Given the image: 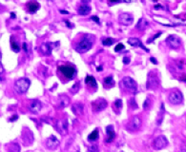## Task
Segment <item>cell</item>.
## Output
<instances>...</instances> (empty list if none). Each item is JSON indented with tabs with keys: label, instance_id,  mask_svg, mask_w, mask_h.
Here are the masks:
<instances>
[{
	"label": "cell",
	"instance_id": "obj_26",
	"mask_svg": "<svg viewBox=\"0 0 186 152\" xmlns=\"http://www.w3.org/2000/svg\"><path fill=\"white\" fill-rule=\"evenodd\" d=\"M148 25H149V22L146 20L145 18H140L137 22L136 28L138 29V30H145L146 27H147Z\"/></svg>",
	"mask_w": 186,
	"mask_h": 152
},
{
	"label": "cell",
	"instance_id": "obj_7",
	"mask_svg": "<svg viewBox=\"0 0 186 152\" xmlns=\"http://www.w3.org/2000/svg\"><path fill=\"white\" fill-rule=\"evenodd\" d=\"M168 145V140L165 136L161 135L157 137L153 142V148L156 150H160L162 148H164Z\"/></svg>",
	"mask_w": 186,
	"mask_h": 152
},
{
	"label": "cell",
	"instance_id": "obj_41",
	"mask_svg": "<svg viewBox=\"0 0 186 152\" xmlns=\"http://www.w3.org/2000/svg\"><path fill=\"white\" fill-rule=\"evenodd\" d=\"M150 60H151V62H152V63L153 64H157V59H155V58H154V57H151V58H150Z\"/></svg>",
	"mask_w": 186,
	"mask_h": 152
},
{
	"label": "cell",
	"instance_id": "obj_38",
	"mask_svg": "<svg viewBox=\"0 0 186 152\" xmlns=\"http://www.w3.org/2000/svg\"><path fill=\"white\" fill-rule=\"evenodd\" d=\"M92 20L94 21H96L97 24H100V20H99V18H98L97 15H94V16H92Z\"/></svg>",
	"mask_w": 186,
	"mask_h": 152
},
{
	"label": "cell",
	"instance_id": "obj_31",
	"mask_svg": "<svg viewBox=\"0 0 186 152\" xmlns=\"http://www.w3.org/2000/svg\"><path fill=\"white\" fill-rule=\"evenodd\" d=\"M152 99H150V98H147L145 101H144V103H143V108H144V110H148L150 107H152Z\"/></svg>",
	"mask_w": 186,
	"mask_h": 152
},
{
	"label": "cell",
	"instance_id": "obj_42",
	"mask_svg": "<svg viewBox=\"0 0 186 152\" xmlns=\"http://www.w3.org/2000/svg\"><path fill=\"white\" fill-rule=\"evenodd\" d=\"M180 152H186V146H182V147H181Z\"/></svg>",
	"mask_w": 186,
	"mask_h": 152
},
{
	"label": "cell",
	"instance_id": "obj_25",
	"mask_svg": "<svg viewBox=\"0 0 186 152\" xmlns=\"http://www.w3.org/2000/svg\"><path fill=\"white\" fill-rule=\"evenodd\" d=\"M10 42H11V49H13L14 52H18L19 50H20V46H19L18 42L15 40L14 36L11 37Z\"/></svg>",
	"mask_w": 186,
	"mask_h": 152
},
{
	"label": "cell",
	"instance_id": "obj_30",
	"mask_svg": "<svg viewBox=\"0 0 186 152\" xmlns=\"http://www.w3.org/2000/svg\"><path fill=\"white\" fill-rule=\"evenodd\" d=\"M163 112H164V105L163 104H161V110H160V113H159V116H157V124H161V122H162V120H163Z\"/></svg>",
	"mask_w": 186,
	"mask_h": 152
},
{
	"label": "cell",
	"instance_id": "obj_11",
	"mask_svg": "<svg viewBox=\"0 0 186 152\" xmlns=\"http://www.w3.org/2000/svg\"><path fill=\"white\" fill-rule=\"evenodd\" d=\"M118 22L120 23L121 25H125V26H129L133 24L134 22V16L133 14L125 13H121L118 17Z\"/></svg>",
	"mask_w": 186,
	"mask_h": 152
},
{
	"label": "cell",
	"instance_id": "obj_35",
	"mask_svg": "<svg viewBox=\"0 0 186 152\" xmlns=\"http://www.w3.org/2000/svg\"><path fill=\"white\" fill-rule=\"evenodd\" d=\"M129 107H131L132 110H137V104L136 103V100L134 98L129 100Z\"/></svg>",
	"mask_w": 186,
	"mask_h": 152
},
{
	"label": "cell",
	"instance_id": "obj_39",
	"mask_svg": "<svg viewBox=\"0 0 186 152\" xmlns=\"http://www.w3.org/2000/svg\"><path fill=\"white\" fill-rule=\"evenodd\" d=\"M123 63L125 65H128L130 63V57H124L123 58Z\"/></svg>",
	"mask_w": 186,
	"mask_h": 152
},
{
	"label": "cell",
	"instance_id": "obj_15",
	"mask_svg": "<svg viewBox=\"0 0 186 152\" xmlns=\"http://www.w3.org/2000/svg\"><path fill=\"white\" fill-rule=\"evenodd\" d=\"M55 44H57V43H45V44H42L40 46L39 50H40V52L43 55H50L53 49L55 48V47H57V46H54Z\"/></svg>",
	"mask_w": 186,
	"mask_h": 152
},
{
	"label": "cell",
	"instance_id": "obj_33",
	"mask_svg": "<svg viewBox=\"0 0 186 152\" xmlns=\"http://www.w3.org/2000/svg\"><path fill=\"white\" fill-rule=\"evenodd\" d=\"M114 41V39L113 38H111V37H107V38H104L103 40H102V44H103L104 46H111L113 44Z\"/></svg>",
	"mask_w": 186,
	"mask_h": 152
},
{
	"label": "cell",
	"instance_id": "obj_4",
	"mask_svg": "<svg viewBox=\"0 0 186 152\" xmlns=\"http://www.w3.org/2000/svg\"><path fill=\"white\" fill-rule=\"evenodd\" d=\"M58 71L61 73L62 75H64L66 78H68V79H72V78L76 74V68H74V66L73 65H60L58 66Z\"/></svg>",
	"mask_w": 186,
	"mask_h": 152
},
{
	"label": "cell",
	"instance_id": "obj_24",
	"mask_svg": "<svg viewBox=\"0 0 186 152\" xmlns=\"http://www.w3.org/2000/svg\"><path fill=\"white\" fill-rule=\"evenodd\" d=\"M113 110L117 114L120 113L122 110V100L121 99H117L113 104Z\"/></svg>",
	"mask_w": 186,
	"mask_h": 152
},
{
	"label": "cell",
	"instance_id": "obj_48",
	"mask_svg": "<svg viewBox=\"0 0 186 152\" xmlns=\"http://www.w3.org/2000/svg\"><path fill=\"white\" fill-rule=\"evenodd\" d=\"M11 17H13V18H14V17H15V14H14V13H11Z\"/></svg>",
	"mask_w": 186,
	"mask_h": 152
},
{
	"label": "cell",
	"instance_id": "obj_29",
	"mask_svg": "<svg viewBox=\"0 0 186 152\" xmlns=\"http://www.w3.org/2000/svg\"><path fill=\"white\" fill-rule=\"evenodd\" d=\"M97 139H98V130L97 129H94V130H93L89 134L88 140H89L90 142H94V141H97Z\"/></svg>",
	"mask_w": 186,
	"mask_h": 152
},
{
	"label": "cell",
	"instance_id": "obj_2",
	"mask_svg": "<svg viewBox=\"0 0 186 152\" xmlns=\"http://www.w3.org/2000/svg\"><path fill=\"white\" fill-rule=\"evenodd\" d=\"M31 85V82L28 78H20L15 81V83L14 85V91L18 93V94H23V93L27 92V90L29 89Z\"/></svg>",
	"mask_w": 186,
	"mask_h": 152
},
{
	"label": "cell",
	"instance_id": "obj_17",
	"mask_svg": "<svg viewBox=\"0 0 186 152\" xmlns=\"http://www.w3.org/2000/svg\"><path fill=\"white\" fill-rule=\"evenodd\" d=\"M29 108L33 113H38L42 108V104H41L40 101L34 100V101H31V103L30 104Z\"/></svg>",
	"mask_w": 186,
	"mask_h": 152
},
{
	"label": "cell",
	"instance_id": "obj_37",
	"mask_svg": "<svg viewBox=\"0 0 186 152\" xmlns=\"http://www.w3.org/2000/svg\"><path fill=\"white\" fill-rule=\"evenodd\" d=\"M160 35H161V33H157V34H156V35H154L153 37H152V39H150V40H148L147 42L148 43H151L152 41H154V40H155V39H157V37H159Z\"/></svg>",
	"mask_w": 186,
	"mask_h": 152
},
{
	"label": "cell",
	"instance_id": "obj_43",
	"mask_svg": "<svg viewBox=\"0 0 186 152\" xmlns=\"http://www.w3.org/2000/svg\"><path fill=\"white\" fill-rule=\"evenodd\" d=\"M180 80H181V81L186 82V75H183L182 77H180Z\"/></svg>",
	"mask_w": 186,
	"mask_h": 152
},
{
	"label": "cell",
	"instance_id": "obj_1",
	"mask_svg": "<svg viewBox=\"0 0 186 152\" xmlns=\"http://www.w3.org/2000/svg\"><path fill=\"white\" fill-rule=\"evenodd\" d=\"M94 41V37L93 35H90V34H87V35L83 37L82 40L77 45L76 50L79 53H84L86 52H88L93 47Z\"/></svg>",
	"mask_w": 186,
	"mask_h": 152
},
{
	"label": "cell",
	"instance_id": "obj_6",
	"mask_svg": "<svg viewBox=\"0 0 186 152\" xmlns=\"http://www.w3.org/2000/svg\"><path fill=\"white\" fill-rule=\"evenodd\" d=\"M121 84L126 89H128V90L132 91V92H136L137 85L136 83V81H134L133 78L129 77V76L124 77L123 79H122V81H121Z\"/></svg>",
	"mask_w": 186,
	"mask_h": 152
},
{
	"label": "cell",
	"instance_id": "obj_36",
	"mask_svg": "<svg viewBox=\"0 0 186 152\" xmlns=\"http://www.w3.org/2000/svg\"><path fill=\"white\" fill-rule=\"evenodd\" d=\"M123 49H124V45L119 43V44H117V46L114 48V52H119V50Z\"/></svg>",
	"mask_w": 186,
	"mask_h": 152
},
{
	"label": "cell",
	"instance_id": "obj_44",
	"mask_svg": "<svg viewBox=\"0 0 186 152\" xmlns=\"http://www.w3.org/2000/svg\"><path fill=\"white\" fill-rule=\"evenodd\" d=\"M65 22H66L67 26H68V27H70V28H72V27H73V26H71V25H70V22H69V21H67V20H66Z\"/></svg>",
	"mask_w": 186,
	"mask_h": 152
},
{
	"label": "cell",
	"instance_id": "obj_23",
	"mask_svg": "<svg viewBox=\"0 0 186 152\" xmlns=\"http://www.w3.org/2000/svg\"><path fill=\"white\" fill-rule=\"evenodd\" d=\"M72 111L76 115H81L83 113V105L79 103H76L72 106Z\"/></svg>",
	"mask_w": 186,
	"mask_h": 152
},
{
	"label": "cell",
	"instance_id": "obj_3",
	"mask_svg": "<svg viewBox=\"0 0 186 152\" xmlns=\"http://www.w3.org/2000/svg\"><path fill=\"white\" fill-rule=\"evenodd\" d=\"M160 77L155 71H150L147 76V83H146V88L148 89H156L160 86Z\"/></svg>",
	"mask_w": 186,
	"mask_h": 152
},
{
	"label": "cell",
	"instance_id": "obj_8",
	"mask_svg": "<svg viewBox=\"0 0 186 152\" xmlns=\"http://www.w3.org/2000/svg\"><path fill=\"white\" fill-rule=\"evenodd\" d=\"M107 107H108V103H107V101L103 98H97L96 101L92 102V108H93V111L94 112L102 111L103 110H105Z\"/></svg>",
	"mask_w": 186,
	"mask_h": 152
},
{
	"label": "cell",
	"instance_id": "obj_10",
	"mask_svg": "<svg viewBox=\"0 0 186 152\" xmlns=\"http://www.w3.org/2000/svg\"><path fill=\"white\" fill-rule=\"evenodd\" d=\"M166 44L172 49H177L181 44L180 38L177 35H169L166 38Z\"/></svg>",
	"mask_w": 186,
	"mask_h": 152
},
{
	"label": "cell",
	"instance_id": "obj_9",
	"mask_svg": "<svg viewBox=\"0 0 186 152\" xmlns=\"http://www.w3.org/2000/svg\"><path fill=\"white\" fill-rule=\"evenodd\" d=\"M141 127V119L138 116H134L133 118L131 119V121L129 122L128 126H127V128L129 130L131 131H136V130H138Z\"/></svg>",
	"mask_w": 186,
	"mask_h": 152
},
{
	"label": "cell",
	"instance_id": "obj_16",
	"mask_svg": "<svg viewBox=\"0 0 186 152\" xmlns=\"http://www.w3.org/2000/svg\"><path fill=\"white\" fill-rule=\"evenodd\" d=\"M34 134L30 129L25 128L24 131H23V142H24L25 146H30L31 143L34 142Z\"/></svg>",
	"mask_w": 186,
	"mask_h": 152
},
{
	"label": "cell",
	"instance_id": "obj_34",
	"mask_svg": "<svg viewBox=\"0 0 186 152\" xmlns=\"http://www.w3.org/2000/svg\"><path fill=\"white\" fill-rule=\"evenodd\" d=\"M88 152H99V148L97 145H90L88 146Z\"/></svg>",
	"mask_w": 186,
	"mask_h": 152
},
{
	"label": "cell",
	"instance_id": "obj_12",
	"mask_svg": "<svg viewBox=\"0 0 186 152\" xmlns=\"http://www.w3.org/2000/svg\"><path fill=\"white\" fill-rule=\"evenodd\" d=\"M55 128L61 135H65L68 132V122L66 120H59L55 124Z\"/></svg>",
	"mask_w": 186,
	"mask_h": 152
},
{
	"label": "cell",
	"instance_id": "obj_22",
	"mask_svg": "<svg viewBox=\"0 0 186 152\" xmlns=\"http://www.w3.org/2000/svg\"><path fill=\"white\" fill-rule=\"evenodd\" d=\"M85 84L88 88H97V81L96 79L91 76V75H87L86 78H85Z\"/></svg>",
	"mask_w": 186,
	"mask_h": 152
},
{
	"label": "cell",
	"instance_id": "obj_47",
	"mask_svg": "<svg viewBox=\"0 0 186 152\" xmlns=\"http://www.w3.org/2000/svg\"><path fill=\"white\" fill-rule=\"evenodd\" d=\"M160 8H161L160 5H157V6H155V9H160Z\"/></svg>",
	"mask_w": 186,
	"mask_h": 152
},
{
	"label": "cell",
	"instance_id": "obj_32",
	"mask_svg": "<svg viewBox=\"0 0 186 152\" xmlns=\"http://www.w3.org/2000/svg\"><path fill=\"white\" fill-rule=\"evenodd\" d=\"M79 88H80V85H79V82H76V83L74 84V86L72 88H71V92L73 93V94H76V93L79 90Z\"/></svg>",
	"mask_w": 186,
	"mask_h": 152
},
{
	"label": "cell",
	"instance_id": "obj_46",
	"mask_svg": "<svg viewBox=\"0 0 186 152\" xmlns=\"http://www.w3.org/2000/svg\"><path fill=\"white\" fill-rule=\"evenodd\" d=\"M60 13H68V11H63V10H60Z\"/></svg>",
	"mask_w": 186,
	"mask_h": 152
},
{
	"label": "cell",
	"instance_id": "obj_14",
	"mask_svg": "<svg viewBox=\"0 0 186 152\" xmlns=\"http://www.w3.org/2000/svg\"><path fill=\"white\" fill-rule=\"evenodd\" d=\"M70 104V98L66 95H60L57 99V103L55 105V107L57 110H62L66 107H68Z\"/></svg>",
	"mask_w": 186,
	"mask_h": 152
},
{
	"label": "cell",
	"instance_id": "obj_20",
	"mask_svg": "<svg viewBox=\"0 0 186 152\" xmlns=\"http://www.w3.org/2000/svg\"><path fill=\"white\" fill-rule=\"evenodd\" d=\"M127 42H128V44H129V45H131V46H133V47H140V48H142L143 49H145L146 52H149V49H146L145 47L143 46V44L141 43V41H140L138 38H137V37L129 38Z\"/></svg>",
	"mask_w": 186,
	"mask_h": 152
},
{
	"label": "cell",
	"instance_id": "obj_40",
	"mask_svg": "<svg viewBox=\"0 0 186 152\" xmlns=\"http://www.w3.org/2000/svg\"><path fill=\"white\" fill-rule=\"evenodd\" d=\"M22 48H23V49H24V52H28V45L26 44V43H23Z\"/></svg>",
	"mask_w": 186,
	"mask_h": 152
},
{
	"label": "cell",
	"instance_id": "obj_13",
	"mask_svg": "<svg viewBox=\"0 0 186 152\" xmlns=\"http://www.w3.org/2000/svg\"><path fill=\"white\" fill-rule=\"evenodd\" d=\"M45 145H46L47 148H49L51 150H54V149L57 148V147H58V146H59V140L57 137H55V136L52 135V136H50V137L46 140Z\"/></svg>",
	"mask_w": 186,
	"mask_h": 152
},
{
	"label": "cell",
	"instance_id": "obj_19",
	"mask_svg": "<svg viewBox=\"0 0 186 152\" xmlns=\"http://www.w3.org/2000/svg\"><path fill=\"white\" fill-rule=\"evenodd\" d=\"M26 8L30 13H36L39 8H40V5H39V3L36 1H30L27 3Z\"/></svg>",
	"mask_w": 186,
	"mask_h": 152
},
{
	"label": "cell",
	"instance_id": "obj_27",
	"mask_svg": "<svg viewBox=\"0 0 186 152\" xmlns=\"http://www.w3.org/2000/svg\"><path fill=\"white\" fill-rule=\"evenodd\" d=\"M103 84H104V87L109 88H112L114 86V78L112 76H107L104 78V81H103Z\"/></svg>",
	"mask_w": 186,
	"mask_h": 152
},
{
	"label": "cell",
	"instance_id": "obj_18",
	"mask_svg": "<svg viewBox=\"0 0 186 152\" xmlns=\"http://www.w3.org/2000/svg\"><path fill=\"white\" fill-rule=\"evenodd\" d=\"M106 133H107V137L105 142L106 143H112L114 138H116V132L114 130V127L113 126H108L106 127Z\"/></svg>",
	"mask_w": 186,
	"mask_h": 152
},
{
	"label": "cell",
	"instance_id": "obj_21",
	"mask_svg": "<svg viewBox=\"0 0 186 152\" xmlns=\"http://www.w3.org/2000/svg\"><path fill=\"white\" fill-rule=\"evenodd\" d=\"M85 3H86V1H83L82 4L79 6V8H78V10H77L78 13H79L80 15H83V16H84V15L89 14L91 13V7L88 6Z\"/></svg>",
	"mask_w": 186,
	"mask_h": 152
},
{
	"label": "cell",
	"instance_id": "obj_28",
	"mask_svg": "<svg viewBox=\"0 0 186 152\" xmlns=\"http://www.w3.org/2000/svg\"><path fill=\"white\" fill-rule=\"evenodd\" d=\"M8 151L9 152H20V146L18 144L13 143L8 146Z\"/></svg>",
	"mask_w": 186,
	"mask_h": 152
},
{
	"label": "cell",
	"instance_id": "obj_45",
	"mask_svg": "<svg viewBox=\"0 0 186 152\" xmlns=\"http://www.w3.org/2000/svg\"><path fill=\"white\" fill-rule=\"evenodd\" d=\"M102 69H102L101 66H99V67H97V71H102Z\"/></svg>",
	"mask_w": 186,
	"mask_h": 152
},
{
	"label": "cell",
	"instance_id": "obj_5",
	"mask_svg": "<svg viewBox=\"0 0 186 152\" xmlns=\"http://www.w3.org/2000/svg\"><path fill=\"white\" fill-rule=\"evenodd\" d=\"M168 100L172 105H180L182 103L183 101V95L180 90L176 89V90H173L172 92H170V94L168 96Z\"/></svg>",
	"mask_w": 186,
	"mask_h": 152
}]
</instances>
